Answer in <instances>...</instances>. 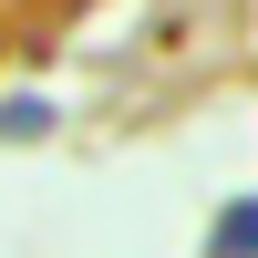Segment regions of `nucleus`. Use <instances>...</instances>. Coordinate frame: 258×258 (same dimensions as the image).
<instances>
[{"label": "nucleus", "mask_w": 258, "mask_h": 258, "mask_svg": "<svg viewBox=\"0 0 258 258\" xmlns=\"http://www.w3.org/2000/svg\"><path fill=\"white\" fill-rule=\"evenodd\" d=\"M0 135H52V103H0Z\"/></svg>", "instance_id": "nucleus-2"}, {"label": "nucleus", "mask_w": 258, "mask_h": 258, "mask_svg": "<svg viewBox=\"0 0 258 258\" xmlns=\"http://www.w3.org/2000/svg\"><path fill=\"white\" fill-rule=\"evenodd\" d=\"M207 258H258V197H238L217 217V238H207Z\"/></svg>", "instance_id": "nucleus-1"}]
</instances>
